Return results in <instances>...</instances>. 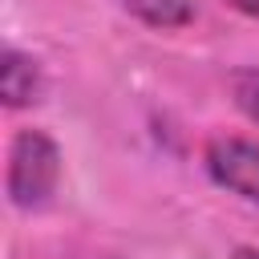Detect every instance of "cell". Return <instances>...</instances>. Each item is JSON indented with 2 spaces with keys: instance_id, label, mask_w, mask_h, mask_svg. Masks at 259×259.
<instances>
[{
  "instance_id": "cell-1",
  "label": "cell",
  "mask_w": 259,
  "mask_h": 259,
  "mask_svg": "<svg viewBox=\"0 0 259 259\" xmlns=\"http://www.w3.org/2000/svg\"><path fill=\"white\" fill-rule=\"evenodd\" d=\"M61 178V150L40 130H20L8 150V198L20 210H36L53 198Z\"/></svg>"
},
{
  "instance_id": "cell-2",
  "label": "cell",
  "mask_w": 259,
  "mask_h": 259,
  "mask_svg": "<svg viewBox=\"0 0 259 259\" xmlns=\"http://www.w3.org/2000/svg\"><path fill=\"white\" fill-rule=\"evenodd\" d=\"M206 170L219 186L259 202V146L243 138H214L206 146Z\"/></svg>"
},
{
  "instance_id": "cell-3",
  "label": "cell",
  "mask_w": 259,
  "mask_h": 259,
  "mask_svg": "<svg viewBox=\"0 0 259 259\" xmlns=\"http://www.w3.org/2000/svg\"><path fill=\"white\" fill-rule=\"evenodd\" d=\"M0 97H4V105H12V109L32 105V101L40 97V69H36L32 57H24V53H16V49L4 53V61H0Z\"/></svg>"
},
{
  "instance_id": "cell-4",
  "label": "cell",
  "mask_w": 259,
  "mask_h": 259,
  "mask_svg": "<svg viewBox=\"0 0 259 259\" xmlns=\"http://www.w3.org/2000/svg\"><path fill=\"white\" fill-rule=\"evenodd\" d=\"M121 4L125 12H134L154 28H182L194 16V0H121Z\"/></svg>"
},
{
  "instance_id": "cell-5",
  "label": "cell",
  "mask_w": 259,
  "mask_h": 259,
  "mask_svg": "<svg viewBox=\"0 0 259 259\" xmlns=\"http://www.w3.org/2000/svg\"><path fill=\"white\" fill-rule=\"evenodd\" d=\"M231 89H235L239 109H243L251 121H259V69H243V73H235V77H231Z\"/></svg>"
},
{
  "instance_id": "cell-6",
  "label": "cell",
  "mask_w": 259,
  "mask_h": 259,
  "mask_svg": "<svg viewBox=\"0 0 259 259\" xmlns=\"http://www.w3.org/2000/svg\"><path fill=\"white\" fill-rule=\"evenodd\" d=\"M227 4H235V8L247 12V16H259V0H227Z\"/></svg>"
},
{
  "instance_id": "cell-7",
  "label": "cell",
  "mask_w": 259,
  "mask_h": 259,
  "mask_svg": "<svg viewBox=\"0 0 259 259\" xmlns=\"http://www.w3.org/2000/svg\"><path fill=\"white\" fill-rule=\"evenodd\" d=\"M235 259H259V251H255V247H239V251H235Z\"/></svg>"
}]
</instances>
